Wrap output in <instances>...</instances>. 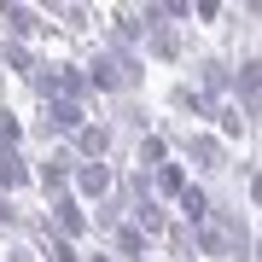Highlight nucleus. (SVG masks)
Returning <instances> with one entry per match:
<instances>
[{
	"mask_svg": "<svg viewBox=\"0 0 262 262\" xmlns=\"http://www.w3.org/2000/svg\"><path fill=\"white\" fill-rule=\"evenodd\" d=\"M82 262H117V256H111V251L99 245V251H82Z\"/></svg>",
	"mask_w": 262,
	"mask_h": 262,
	"instance_id": "obj_15",
	"label": "nucleus"
},
{
	"mask_svg": "<svg viewBox=\"0 0 262 262\" xmlns=\"http://www.w3.org/2000/svg\"><path fill=\"white\" fill-rule=\"evenodd\" d=\"M227 76H233V58H227V53H192V76H187V82L210 105H227Z\"/></svg>",
	"mask_w": 262,
	"mask_h": 262,
	"instance_id": "obj_5",
	"label": "nucleus"
},
{
	"mask_svg": "<svg viewBox=\"0 0 262 262\" xmlns=\"http://www.w3.org/2000/svg\"><path fill=\"white\" fill-rule=\"evenodd\" d=\"M64 146H70L76 163H111V158H117V128H111L105 117H94V122H82Z\"/></svg>",
	"mask_w": 262,
	"mask_h": 262,
	"instance_id": "obj_1",
	"label": "nucleus"
},
{
	"mask_svg": "<svg viewBox=\"0 0 262 262\" xmlns=\"http://www.w3.org/2000/svg\"><path fill=\"white\" fill-rule=\"evenodd\" d=\"M111 187H117V169H111V163H76V169H70V198H76L82 210L105 204Z\"/></svg>",
	"mask_w": 262,
	"mask_h": 262,
	"instance_id": "obj_6",
	"label": "nucleus"
},
{
	"mask_svg": "<svg viewBox=\"0 0 262 262\" xmlns=\"http://www.w3.org/2000/svg\"><path fill=\"white\" fill-rule=\"evenodd\" d=\"M222 18H227V6H215V0H192V24H198V29H215Z\"/></svg>",
	"mask_w": 262,
	"mask_h": 262,
	"instance_id": "obj_14",
	"label": "nucleus"
},
{
	"mask_svg": "<svg viewBox=\"0 0 262 262\" xmlns=\"http://www.w3.org/2000/svg\"><path fill=\"white\" fill-rule=\"evenodd\" d=\"M70 146H47V158H29V181H35V192L41 198H58V192H70Z\"/></svg>",
	"mask_w": 262,
	"mask_h": 262,
	"instance_id": "obj_2",
	"label": "nucleus"
},
{
	"mask_svg": "<svg viewBox=\"0 0 262 262\" xmlns=\"http://www.w3.org/2000/svg\"><path fill=\"white\" fill-rule=\"evenodd\" d=\"M122 222H134L151 245H158V239H163V227H169V204H158V198H140V204H128V215H122Z\"/></svg>",
	"mask_w": 262,
	"mask_h": 262,
	"instance_id": "obj_12",
	"label": "nucleus"
},
{
	"mask_svg": "<svg viewBox=\"0 0 262 262\" xmlns=\"http://www.w3.org/2000/svg\"><path fill=\"white\" fill-rule=\"evenodd\" d=\"M41 222H47V233H58V239H70V245L94 239V227H88V210L76 204L70 192H58V198H47V210H41Z\"/></svg>",
	"mask_w": 262,
	"mask_h": 262,
	"instance_id": "obj_4",
	"label": "nucleus"
},
{
	"mask_svg": "<svg viewBox=\"0 0 262 262\" xmlns=\"http://www.w3.org/2000/svg\"><path fill=\"white\" fill-rule=\"evenodd\" d=\"M163 262H192V256H163Z\"/></svg>",
	"mask_w": 262,
	"mask_h": 262,
	"instance_id": "obj_16",
	"label": "nucleus"
},
{
	"mask_svg": "<svg viewBox=\"0 0 262 262\" xmlns=\"http://www.w3.org/2000/svg\"><path fill=\"white\" fill-rule=\"evenodd\" d=\"M0 262H6V256H0Z\"/></svg>",
	"mask_w": 262,
	"mask_h": 262,
	"instance_id": "obj_17",
	"label": "nucleus"
},
{
	"mask_svg": "<svg viewBox=\"0 0 262 262\" xmlns=\"http://www.w3.org/2000/svg\"><path fill=\"white\" fill-rule=\"evenodd\" d=\"M24 192H35V181H29V151H0V198L18 204Z\"/></svg>",
	"mask_w": 262,
	"mask_h": 262,
	"instance_id": "obj_10",
	"label": "nucleus"
},
{
	"mask_svg": "<svg viewBox=\"0 0 262 262\" xmlns=\"http://www.w3.org/2000/svg\"><path fill=\"white\" fill-rule=\"evenodd\" d=\"M47 58H41V47H24V41H0V70L18 76V82H29Z\"/></svg>",
	"mask_w": 262,
	"mask_h": 262,
	"instance_id": "obj_11",
	"label": "nucleus"
},
{
	"mask_svg": "<svg viewBox=\"0 0 262 262\" xmlns=\"http://www.w3.org/2000/svg\"><path fill=\"white\" fill-rule=\"evenodd\" d=\"M105 251H111L117 262H158V245H151L134 222H117L111 233H105Z\"/></svg>",
	"mask_w": 262,
	"mask_h": 262,
	"instance_id": "obj_8",
	"label": "nucleus"
},
{
	"mask_svg": "<svg viewBox=\"0 0 262 262\" xmlns=\"http://www.w3.org/2000/svg\"><path fill=\"white\" fill-rule=\"evenodd\" d=\"M117 105V122L128 128V140H140V134H151L158 128V117L146 111V99H134V94H122V99H111Z\"/></svg>",
	"mask_w": 262,
	"mask_h": 262,
	"instance_id": "obj_13",
	"label": "nucleus"
},
{
	"mask_svg": "<svg viewBox=\"0 0 262 262\" xmlns=\"http://www.w3.org/2000/svg\"><path fill=\"white\" fill-rule=\"evenodd\" d=\"M47 35V18L41 6H24V0H0V41H24V47H41Z\"/></svg>",
	"mask_w": 262,
	"mask_h": 262,
	"instance_id": "obj_3",
	"label": "nucleus"
},
{
	"mask_svg": "<svg viewBox=\"0 0 262 262\" xmlns=\"http://www.w3.org/2000/svg\"><path fill=\"white\" fill-rule=\"evenodd\" d=\"M163 105L175 117H187V128H210V117H215V105L198 94V88L187 82V76H175V82H169V94H163Z\"/></svg>",
	"mask_w": 262,
	"mask_h": 262,
	"instance_id": "obj_7",
	"label": "nucleus"
},
{
	"mask_svg": "<svg viewBox=\"0 0 262 262\" xmlns=\"http://www.w3.org/2000/svg\"><path fill=\"white\" fill-rule=\"evenodd\" d=\"M53 99H70L82 111H94V94H88V76L76 58H53Z\"/></svg>",
	"mask_w": 262,
	"mask_h": 262,
	"instance_id": "obj_9",
	"label": "nucleus"
}]
</instances>
